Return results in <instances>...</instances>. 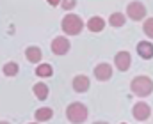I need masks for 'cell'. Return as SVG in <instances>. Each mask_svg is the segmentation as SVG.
I'll return each instance as SVG.
<instances>
[{
	"instance_id": "3",
	"label": "cell",
	"mask_w": 153,
	"mask_h": 124,
	"mask_svg": "<svg viewBox=\"0 0 153 124\" xmlns=\"http://www.w3.org/2000/svg\"><path fill=\"white\" fill-rule=\"evenodd\" d=\"M61 27H62V32L64 34H68V36H78L82 32V29H84V21L76 14H66L62 18Z\"/></svg>"
},
{
	"instance_id": "10",
	"label": "cell",
	"mask_w": 153,
	"mask_h": 124,
	"mask_svg": "<svg viewBox=\"0 0 153 124\" xmlns=\"http://www.w3.org/2000/svg\"><path fill=\"white\" fill-rule=\"evenodd\" d=\"M89 89V78L85 75H76L73 78V90L75 92H85Z\"/></svg>"
},
{
	"instance_id": "6",
	"label": "cell",
	"mask_w": 153,
	"mask_h": 124,
	"mask_svg": "<svg viewBox=\"0 0 153 124\" xmlns=\"http://www.w3.org/2000/svg\"><path fill=\"white\" fill-rule=\"evenodd\" d=\"M94 76H96V80H100V82L111 80V76H112V66L107 64V62L98 64V66L94 68Z\"/></svg>"
},
{
	"instance_id": "15",
	"label": "cell",
	"mask_w": 153,
	"mask_h": 124,
	"mask_svg": "<svg viewBox=\"0 0 153 124\" xmlns=\"http://www.w3.org/2000/svg\"><path fill=\"white\" fill-rule=\"evenodd\" d=\"M125 21H126V16H125L123 12H112L111 18H109V23H111L112 27H123Z\"/></svg>"
},
{
	"instance_id": "16",
	"label": "cell",
	"mask_w": 153,
	"mask_h": 124,
	"mask_svg": "<svg viewBox=\"0 0 153 124\" xmlns=\"http://www.w3.org/2000/svg\"><path fill=\"white\" fill-rule=\"evenodd\" d=\"M36 75L41 76V78H46V76H52L53 75V69H52L50 64H39L38 68H36Z\"/></svg>"
},
{
	"instance_id": "20",
	"label": "cell",
	"mask_w": 153,
	"mask_h": 124,
	"mask_svg": "<svg viewBox=\"0 0 153 124\" xmlns=\"http://www.w3.org/2000/svg\"><path fill=\"white\" fill-rule=\"evenodd\" d=\"M46 2H48L52 7H55V5H59V4H61V0H46Z\"/></svg>"
},
{
	"instance_id": "14",
	"label": "cell",
	"mask_w": 153,
	"mask_h": 124,
	"mask_svg": "<svg viewBox=\"0 0 153 124\" xmlns=\"http://www.w3.org/2000/svg\"><path fill=\"white\" fill-rule=\"evenodd\" d=\"M48 85H45L43 82H39L34 85V94H36V98H38L39 101H45L46 98H48Z\"/></svg>"
},
{
	"instance_id": "11",
	"label": "cell",
	"mask_w": 153,
	"mask_h": 124,
	"mask_svg": "<svg viewBox=\"0 0 153 124\" xmlns=\"http://www.w3.org/2000/svg\"><path fill=\"white\" fill-rule=\"evenodd\" d=\"M103 27H105V20H103L102 16H93V18L87 21V29H89L91 32H102Z\"/></svg>"
},
{
	"instance_id": "22",
	"label": "cell",
	"mask_w": 153,
	"mask_h": 124,
	"mask_svg": "<svg viewBox=\"0 0 153 124\" xmlns=\"http://www.w3.org/2000/svg\"><path fill=\"white\" fill-rule=\"evenodd\" d=\"M0 124H9V123H5V121H0Z\"/></svg>"
},
{
	"instance_id": "1",
	"label": "cell",
	"mask_w": 153,
	"mask_h": 124,
	"mask_svg": "<svg viewBox=\"0 0 153 124\" xmlns=\"http://www.w3.org/2000/svg\"><path fill=\"white\" fill-rule=\"evenodd\" d=\"M130 90L139 98H146L153 92V80L148 76H135L130 82Z\"/></svg>"
},
{
	"instance_id": "4",
	"label": "cell",
	"mask_w": 153,
	"mask_h": 124,
	"mask_svg": "<svg viewBox=\"0 0 153 124\" xmlns=\"http://www.w3.org/2000/svg\"><path fill=\"white\" fill-rule=\"evenodd\" d=\"M126 16L134 21H141L144 16H146V7L143 2H130L128 7H126Z\"/></svg>"
},
{
	"instance_id": "5",
	"label": "cell",
	"mask_w": 153,
	"mask_h": 124,
	"mask_svg": "<svg viewBox=\"0 0 153 124\" xmlns=\"http://www.w3.org/2000/svg\"><path fill=\"white\" fill-rule=\"evenodd\" d=\"M132 115H134L135 121H141V123H143V121H148V119L152 117V108H150L148 103L139 101V103L134 105V108H132Z\"/></svg>"
},
{
	"instance_id": "7",
	"label": "cell",
	"mask_w": 153,
	"mask_h": 124,
	"mask_svg": "<svg viewBox=\"0 0 153 124\" xmlns=\"http://www.w3.org/2000/svg\"><path fill=\"white\" fill-rule=\"evenodd\" d=\"M52 51H53L55 55H64V53H68V51H70V41H68L66 37H62V36L55 37V39L52 41Z\"/></svg>"
},
{
	"instance_id": "8",
	"label": "cell",
	"mask_w": 153,
	"mask_h": 124,
	"mask_svg": "<svg viewBox=\"0 0 153 124\" xmlns=\"http://www.w3.org/2000/svg\"><path fill=\"white\" fill-rule=\"evenodd\" d=\"M114 64L119 71H126V69L130 68V64H132L130 53H128V51H117L116 57H114Z\"/></svg>"
},
{
	"instance_id": "21",
	"label": "cell",
	"mask_w": 153,
	"mask_h": 124,
	"mask_svg": "<svg viewBox=\"0 0 153 124\" xmlns=\"http://www.w3.org/2000/svg\"><path fill=\"white\" fill-rule=\"evenodd\" d=\"M94 124H109V123H105V121H98V123H94Z\"/></svg>"
},
{
	"instance_id": "24",
	"label": "cell",
	"mask_w": 153,
	"mask_h": 124,
	"mask_svg": "<svg viewBox=\"0 0 153 124\" xmlns=\"http://www.w3.org/2000/svg\"><path fill=\"white\" fill-rule=\"evenodd\" d=\"M121 124H126V123H121Z\"/></svg>"
},
{
	"instance_id": "18",
	"label": "cell",
	"mask_w": 153,
	"mask_h": 124,
	"mask_svg": "<svg viewBox=\"0 0 153 124\" xmlns=\"http://www.w3.org/2000/svg\"><path fill=\"white\" fill-rule=\"evenodd\" d=\"M143 32H144L148 37L153 39V18H148V20L143 23Z\"/></svg>"
},
{
	"instance_id": "19",
	"label": "cell",
	"mask_w": 153,
	"mask_h": 124,
	"mask_svg": "<svg viewBox=\"0 0 153 124\" xmlns=\"http://www.w3.org/2000/svg\"><path fill=\"white\" fill-rule=\"evenodd\" d=\"M61 4H62V9L70 11V9H73V7L76 5V0H62Z\"/></svg>"
},
{
	"instance_id": "17",
	"label": "cell",
	"mask_w": 153,
	"mask_h": 124,
	"mask_svg": "<svg viewBox=\"0 0 153 124\" xmlns=\"http://www.w3.org/2000/svg\"><path fill=\"white\" fill-rule=\"evenodd\" d=\"M2 73H4L5 76H14V75L18 73V64H16V62H7V64H4Z\"/></svg>"
},
{
	"instance_id": "23",
	"label": "cell",
	"mask_w": 153,
	"mask_h": 124,
	"mask_svg": "<svg viewBox=\"0 0 153 124\" xmlns=\"http://www.w3.org/2000/svg\"><path fill=\"white\" fill-rule=\"evenodd\" d=\"M29 124H39V123H29Z\"/></svg>"
},
{
	"instance_id": "13",
	"label": "cell",
	"mask_w": 153,
	"mask_h": 124,
	"mask_svg": "<svg viewBox=\"0 0 153 124\" xmlns=\"http://www.w3.org/2000/svg\"><path fill=\"white\" fill-rule=\"evenodd\" d=\"M34 117H36V121H38V123L50 121V119L53 117V110H52V108H48V106L38 108V110H36V114H34Z\"/></svg>"
},
{
	"instance_id": "9",
	"label": "cell",
	"mask_w": 153,
	"mask_h": 124,
	"mask_svg": "<svg viewBox=\"0 0 153 124\" xmlns=\"http://www.w3.org/2000/svg\"><path fill=\"white\" fill-rule=\"evenodd\" d=\"M137 53L146 60L153 59V44L150 41H139L137 43Z\"/></svg>"
},
{
	"instance_id": "2",
	"label": "cell",
	"mask_w": 153,
	"mask_h": 124,
	"mask_svg": "<svg viewBox=\"0 0 153 124\" xmlns=\"http://www.w3.org/2000/svg\"><path fill=\"white\" fill-rule=\"evenodd\" d=\"M87 115H89V112H87V106L84 105V103H71V105H68V108H66V117H68V121L73 124H82L85 119H87Z\"/></svg>"
},
{
	"instance_id": "12",
	"label": "cell",
	"mask_w": 153,
	"mask_h": 124,
	"mask_svg": "<svg viewBox=\"0 0 153 124\" xmlns=\"http://www.w3.org/2000/svg\"><path fill=\"white\" fill-rule=\"evenodd\" d=\"M25 57H27V60H29V62L36 64V62L41 60L43 53H41V50H39L38 46H29V48L25 50Z\"/></svg>"
}]
</instances>
